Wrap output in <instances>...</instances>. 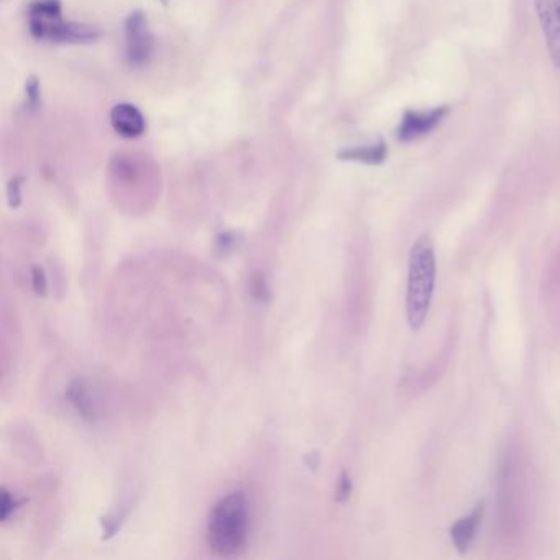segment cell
<instances>
[{"label": "cell", "mask_w": 560, "mask_h": 560, "mask_svg": "<svg viewBox=\"0 0 560 560\" xmlns=\"http://www.w3.org/2000/svg\"><path fill=\"white\" fill-rule=\"evenodd\" d=\"M31 34L37 40L55 42V44H91L100 38V32L90 25L73 24V22H63L60 19L51 21H37L28 19Z\"/></svg>", "instance_id": "cell-3"}, {"label": "cell", "mask_w": 560, "mask_h": 560, "mask_svg": "<svg viewBox=\"0 0 560 560\" xmlns=\"http://www.w3.org/2000/svg\"><path fill=\"white\" fill-rule=\"evenodd\" d=\"M485 514V501H478L477 506L471 510L470 514L460 517L454 526L451 527L452 542H454L455 549L460 553L467 552L474 544L475 537H477L478 527H480L481 520Z\"/></svg>", "instance_id": "cell-8"}, {"label": "cell", "mask_w": 560, "mask_h": 560, "mask_svg": "<svg viewBox=\"0 0 560 560\" xmlns=\"http://www.w3.org/2000/svg\"><path fill=\"white\" fill-rule=\"evenodd\" d=\"M15 508H18V501H15V498L12 497L8 490H4V500H2V520L8 521L12 511H15Z\"/></svg>", "instance_id": "cell-15"}, {"label": "cell", "mask_w": 560, "mask_h": 560, "mask_svg": "<svg viewBox=\"0 0 560 560\" xmlns=\"http://www.w3.org/2000/svg\"><path fill=\"white\" fill-rule=\"evenodd\" d=\"M32 283H34V288L35 291H37V294H40V296H45V294H47V277H45L44 268L38 267V265H35V267L32 268Z\"/></svg>", "instance_id": "cell-13"}, {"label": "cell", "mask_w": 560, "mask_h": 560, "mask_svg": "<svg viewBox=\"0 0 560 560\" xmlns=\"http://www.w3.org/2000/svg\"><path fill=\"white\" fill-rule=\"evenodd\" d=\"M534 8L546 37L550 60L560 68V0H534Z\"/></svg>", "instance_id": "cell-6"}, {"label": "cell", "mask_w": 560, "mask_h": 560, "mask_svg": "<svg viewBox=\"0 0 560 560\" xmlns=\"http://www.w3.org/2000/svg\"><path fill=\"white\" fill-rule=\"evenodd\" d=\"M110 124L119 136L137 139L147 130V120L139 107L132 104H117L110 113Z\"/></svg>", "instance_id": "cell-7"}, {"label": "cell", "mask_w": 560, "mask_h": 560, "mask_svg": "<svg viewBox=\"0 0 560 560\" xmlns=\"http://www.w3.org/2000/svg\"><path fill=\"white\" fill-rule=\"evenodd\" d=\"M435 288V247L431 235L424 234L412 245L409 254L406 317L411 329L424 326L431 310Z\"/></svg>", "instance_id": "cell-2"}, {"label": "cell", "mask_w": 560, "mask_h": 560, "mask_svg": "<svg viewBox=\"0 0 560 560\" xmlns=\"http://www.w3.org/2000/svg\"><path fill=\"white\" fill-rule=\"evenodd\" d=\"M448 110V106H439L431 110H406L398 127L399 142H415L429 136L447 117Z\"/></svg>", "instance_id": "cell-5"}, {"label": "cell", "mask_w": 560, "mask_h": 560, "mask_svg": "<svg viewBox=\"0 0 560 560\" xmlns=\"http://www.w3.org/2000/svg\"><path fill=\"white\" fill-rule=\"evenodd\" d=\"M250 508L244 491H232L212 506L208 517V546L222 557L235 556L247 546Z\"/></svg>", "instance_id": "cell-1"}, {"label": "cell", "mask_w": 560, "mask_h": 560, "mask_svg": "<svg viewBox=\"0 0 560 560\" xmlns=\"http://www.w3.org/2000/svg\"><path fill=\"white\" fill-rule=\"evenodd\" d=\"M340 160L343 162L365 163V165H382L388 156V147L383 140L366 147H353L339 152Z\"/></svg>", "instance_id": "cell-9"}, {"label": "cell", "mask_w": 560, "mask_h": 560, "mask_svg": "<svg viewBox=\"0 0 560 560\" xmlns=\"http://www.w3.org/2000/svg\"><path fill=\"white\" fill-rule=\"evenodd\" d=\"M350 494H352V478H350L349 471H342V474H340L339 481H337V503H343V501L349 500Z\"/></svg>", "instance_id": "cell-12"}, {"label": "cell", "mask_w": 560, "mask_h": 560, "mask_svg": "<svg viewBox=\"0 0 560 560\" xmlns=\"http://www.w3.org/2000/svg\"><path fill=\"white\" fill-rule=\"evenodd\" d=\"M153 35L143 12H133L126 21V57L132 67L149 63L153 55Z\"/></svg>", "instance_id": "cell-4"}, {"label": "cell", "mask_w": 560, "mask_h": 560, "mask_svg": "<svg viewBox=\"0 0 560 560\" xmlns=\"http://www.w3.org/2000/svg\"><path fill=\"white\" fill-rule=\"evenodd\" d=\"M163 4H166V0H162Z\"/></svg>", "instance_id": "cell-16"}, {"label": "cell", "mask_w": 560, "mask_h": 560, "mask_svg": "<svg viewBox=\"0 0 560 560\" xmlns=\"http://www.w3.org/2000/svg\"><path fill=\"white\" fill-rule=\"evenodd\" d=\"M68 399H70L71 405L77 408V411L80 412L84 419L94 418L93 399H91L90 392H88L84 382L77 380V382L70 386V389H68Z\"/></svg>", "instance_id": "cell-10"}, {"label": "cell", "mask_w": 560, "mask_h": 560, "mask_svg": "<svg viewBox=\"0 0 560 560\" xmlns=\"http://www.w3.org/2000/svg\"><path fill=\"white\" fill-rule=\"evenodd\" d=\"M60 18V0H32V4L28 5V19H37V21H51V19Z\"/></svg>", "instance_id": "cell-11"}, {"label": "cell", "mask_w": 560, "mask_h": 560, "mask_svg": "<svg viewBox=\"0 0 560 560\" xmlns=\"http://www.w3.org/2000/svg\"><path fill=\"white\" fill-rule=\"evenodd\" d=\"M25 91H27V103L31 107H38L40 104V83L37 78L32 77L31 80L25 84Z\"/></svg>", "instance_id": "cell-14"}]
</instances>
